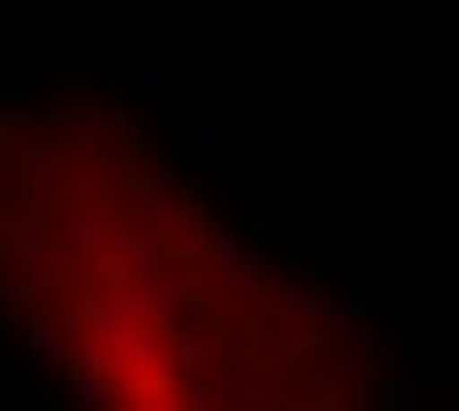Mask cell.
I'll use <instances>...</instances> for the list:
<instances>
[{
  "label": "cell",
  "instance_id": "cell-1",
  "mask_svg": "<svg viewBox=\"0 0 459 411\" xmlns=\"http://www.w3.org/2000/svg\"><path fill=\"white\" fill-rule=\"evenodd\" d=\"M416 372L420 376H439V352H416Z\"/></svg>",
  "mask_w": 459,
  "mask_h": 411
}]
</instances>
